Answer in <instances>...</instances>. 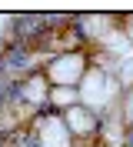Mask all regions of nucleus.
<instances>
[{
	"instance_id": "1",
	"label": "nucleus",
	"mask_w": 133,
	"mask_h": 147,
	"mask_svg": "<svg viewBox=\"0 0 133 147\" xmlns=\"http://www.w3.org/2000/svg\"><path fill=\"white\" fill-rule=\"evenodd\" d=\"M87 70H90L87 47H77V50H67V54L53 57V64L47 67V80L53 87H80V80L87 77Z\"/></svg>"
},
{
	"instance_id": "2",
	"label": "nucleus",
	"mask_w": 133,
	"mask_h": 147,
	"mask_svg": "<svg viewBox=\"0 0 133 147\" xmlns=\"http://www.w3.org/2000/svg\"><path fill=\"white\" fill-rule=\"evenodd\" d=\"M77 104H80V87H53V90H50V104H47V107L67 114V110L77 107Z\"/></svg>"
},
{
	"instance_id": "3",
	"label": "nucleus",
	"mask_w": 133,
	"mask_h": 147,
	"mask_svg": "<svg viewBox=\"0 0 133 147\" xmlns=\"http://www.w3.org/2000/svg\"><path fill=\"white\" fill-rule=\"evenodd\" d=\"M120 120H123L126 130H133V87L123 94V104H120Z\"/></svg>"
}]
</instances>
